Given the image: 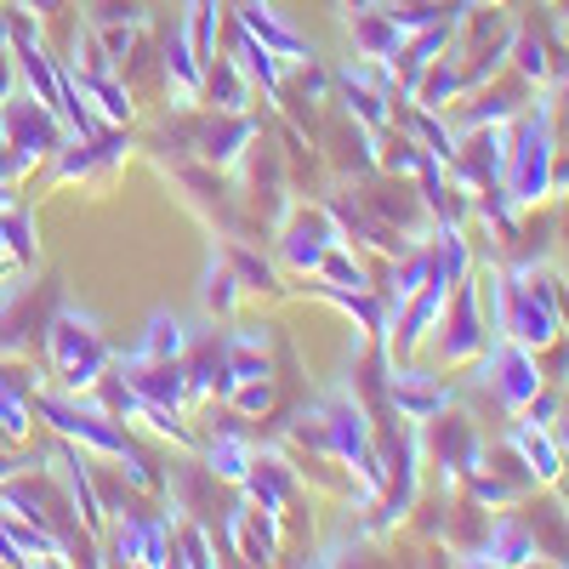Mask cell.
Listing matches in <instances>:
<instances>
[{
	"label": "cell",
	"mask_w": 569,
	"mask_h": 569,
	"mask_svg": "<svg viewBox=\"0 0 569 569\" xmlns=\"http://www.w3.org/2000/svg\"><path fill=\"white\" fill-rule=\"evenodd\" d=\"M29 433H34V388L23 382L18 370L0 365V439L23 445Z\"/></svg>",
	"instance_id": "cell-22"
},
{
	"label": "cell",
	"mask_w": 569,
	"mask_h": 569,
	"mask_svg": "<svg viewBox=\"0 0 569 569\" xmlns=\"http://www.w3.org/2000/svg\"><path fill=\"white\" fill-rule=\"evenodd\" d=\"M7 273H12V262H7V257H0V279H7Z\"/></svg>",
	"instance_id": "cell-38"
},
{
	"label": "cell",
	"mask_w": 569,
	"mask_h": 569,
	"mask_svg": "<svg viewBox=\"0 0 569 569\" xmlns=\"http://www.w3.org/2000/svg\"><path fill=\"white\" fill-rule=\"evenodd\" d=\"M348 34H353V52H359L365 63H388V69H393L399 46H405V29H399V18H393L388 7L353 12V18H348Z\"/></svg>",
	"instance_id": "cell-19"
},
{
	"label": "cell",
	"mask_w": 569,
	"mask_h": 569,
	"mask_svg": "<svg viewBox=\"0 0 569 569\" xmlns=\"http://www.w3.org/2000/svg\"><path fill=\"white\" fill-rule=\"evenodd\" d=\"M114 558L120 563H171V518H137L120 512L114 518Z\"/></svg>",
	"instance_id": "cell-14"
},
{
	"label": "cell",
	"mask_w": 569,
	"mask_h": 569,
	"mask_svg": "<svg viewBox=\"0 0 569 569\" xmlns=\"http://www.w3.org/2000/svg\"><path fill=\"white\" fill-rule=\"evenodd\" d=\"M188 34V46H194V58L211 63L217 58V29H222V0H188V12L177 23Z\"/></svg>",
	"instance_id": "cell-30"
},
{
	"label": "cell",
	"mask_w": 569,
	"mask_h": 569,
	"mask_svg": "<svg viewBox=\"0 0 569 569\" xmlns=\"http://www.w3.org/2000/svg\"><path fill=\"white\" fill-rule=\"evenodd\" d=\"M433 279L450 284V291L461 279H472V246L456 222H433Z\"/></svg>",
	"instance_id": "cell-25"
},
{
	"label": "cell",
	"mask_w": 569,
	"mask_h": 569,
	"mask_svg": "<svg viewBox=\"0 0 569 569\" xmlns=\"http://www.w3.org/2000/svg\"><path fill=\"white\" fill-rule=\"evenodd\" d=\"M445 308H450V284H439V279H427L421 291L399 308V325H393V365H405V359H416V348L439 330V319H445Z\"/></svg>",
	"instance_id": "cell-9"
},
{
	"label": "cell",
	"mask_w": 569,
	"mask_h": 569,
	"mask_svg": "<svg viewBox=\"0 0 569 569\" xmlns=\"http://www.w3.org/2000/svg\"><path fill=\"white\" fill-rule=\"evenodd\" d=\"M421 461H433V467H439L445 490H450V485H461L472 467H485L479 433L467 427V416H450V421L439 427V433H433V445H421Z\"/></svg>",
	"instance_id": "cell-12"
},
{
	"label": "cell",
	"mask_w": 569,
	"mask_h": 569,
	"mask_svg": "<svg viewBox=\"0 0 569 569\" xmlns=\"http://www.w3.org/2000/svg\"><path fill=\"white\" fill-rule=\"evenodd\" d=\"M63 0H23V12H34V18H46V12H58Z\"/></svg>",
	"instance_id": "cell-36"
},
{
	"label": "cell",
	"mask_w": 569,
	"mask_h": 569,
	"mask_svg": "<svg viewBox=\"0 0 569 569\" xmlns=\"http://www.w3.org/2000/svg\"><path fill=\"white\" fill-rule=\"evenodd\" d=\"M485 359V388L496 393L501 410H525L541 388H547V376H541V353L525 348V342H512V337H496V348L479 353Z\"/></svg>",
	"instance_id": "cell-6"
},
{
	"label": "cell",
	"mask_w": 569,
	"mask_h": 569,
	"mask_svg": "<svg viewBox=\"0 0 569 569\" xmlns=\"http://www.w3.org/2000/svg\"><path fill=\"white\" fill-rule=\"evenodd\" d=\"M206 98L217 114H251V80L233 69V58H211L206 63Z\"/></svg>",
	"instance_id": "cell-26"
},
{
	"label": "cell",
	"mask_w": 569,
	"mask_h": 569,
	"mask_svg": "<svg viewBox=\"0 0 569 569\" xmlns=\"http://www.w3.org/2000/svg\"><path fill=\"white\" fill-rule=\"evenodd\" d=\"M188 353V330L177 313H154L149 330H142V342L120 359V365H149V359H182Z\"/></svg>",
	"instance_id": "cell-28"
},
{
	"label": "cell",
	"mask_w": 569,
	"mask_h": 569,
	"mask_svg": "<svg viewBox=\"0 0 569 569\" xmlns=\"http://www.w3.org/2000/svg\"><path fill=\"white\" fill-rule=\"evenodd\" d=\"M512 450H518V461H525V479L530 485H558L563 479V450H558V439H552V427H541V421H530V416H518V427H512Z\"/></svg>",
	"instance_id": "cell-17"
},
{
	"label": "cell",
	"mask_w": 569,
	"mask_h": 569,
	"mask_svg": "<svg viewBox=\"0 0 569 569\" xmlns=\"http://www.w3.org/2000/svg\"><path fill=\"white\" fill-rule=\"evenodd\" d=\"M46 359H52L58 382H63L69 393H91V388L109 376L114 348L103 342V330H98V319H91V313L63 308L52 325H46Z\"/></svg>",
	"instance_id": "cell-3"
},
{
	"label": "cell",
	"mask_w": 569,
	"mask_h": 569,
	"mask_svg": "<svg viewBox=\"0 0 569 569\" xmlns=\"http://www.w3.org/2000/svg\"><path fill=\"white\" fill-rule=\"evenodd\" d=\"M233 69H240V74H246L251 86H262V98H273V103L284 98V63H279V58L268 52L262 40H251L246 29L233 34Z\"/></svg>",
	"instance_id": "cell-23"
},
{
	"label": "cell",
	"mask_w": 569,
	"mask_h": 569,
	"mask_svg": "<svg viewBox=\"0 0 569 569\" xmlns=\"http://www.w3.org/2000/svg\"><path fill=\"white\" fill-rule=\"evenodd\" d=\"M461 563H536V536H530V518L501 512L496 525L485 530V541L461 552Z\"/></svg>",
	"instance_id": "cell-16"
},
{
	"label": "cell",
	"mask_w": 569,
	"mask_h": 569,
	"mask_svg": "<svg viewBox=\"0 0 569 569\" xmlns=\"http://www.w3.org/2000/svg\"><path fill=\"white\" fill-rule=\"evenodd\" d=\"M34 416H46L69 445H80V450H91V456L120 461V456L131 450V439L120 433V421H114L109 410H98V405H86V393H80V399H69V393H34Z\"/></svg>",
	"instance_id": "cell-4"
},
{
	"label": "cell",
	"mask_w": 569,
	"mask_h": 569,
	"mask_svg": "<svg viewBox=\"0 0 569 569\" xmlns=\"http://www.w3.org/2000/svg\"><path fill=\"white\" fill-rule=\"evenodd\" d=\"M490 7H507V0H490Z\"/></svg>",
	"instance_id": "cell-40"
},
{
	"label": "cell",
	"mask_w": 569,
	"mask_h": 569,
	"mask_svg": "<svg viewBox=\"0 0 569 569\" xmlns=\"http://www.w3.org/2000/svg\"><path fill=\"white\" fill-rule=\"evenodd\" d=\"M552 194H569V149L552 154Z\"/></svg>",
	"instance_id": "cell-35"
},
{
	"label": "cell",
	"mask_w": 569,
	"mask_h": 569,
	"mask_svg": "<svg viewBox=\"0 0 569 569\" xmlns=\"http://www.w3.org/2000/svg\"><path fill=\"white\" fill-rule=\"evenodd\" d=\"M291 439L308 445V456H325V461H342V467H359L376 439H370V416L359 399L348 393H325L319 405H308L297 421H291Z\"/></svg>",
	"instance_id": "cell-2"
},
{
	"label": "cell",
	"mask_w": 569,
	"mask_h": 569,
	"mask_svg": "<svg viewBox=\"0 0 569 569\" xmlns=\"http://www.w3.org/2000/svg\"><path fill=\"white\" fill-rule=\"evenodd\" d=\"M233 23H240L251 40H262L284 69H297V63H308V58H313V46H308L291 23H284V18H273L268 0H246V7H233Z\"/></svg>",
	"instance_id": "cell-13"
},
{
	"label": "cell",
	"mask_w": 569,
	"mask_h": 569,
	"mask_svg": "<svg viewBox=\"0 0 569 569\" xmlns=\"http://www.w3.org/2000/svg\"><path fill=\"white\" fill-rule=\"evenodd\" d=\"M251 461H257V450H251V439L240 433V427H222L217 439H206V472H211V479L240 485Z\"/></svg>",
	"instance_id": "cell-27"
},
{
	"label": "cell",
	"mask_w": 569,
	"mask_h": 569,
	"mask_svg": "<svg viewBox=\"0 0 569 569\" xmlns=\"http://www.w3.org/2000/svg\"><path fill=\"white\" fill-rule=\"evenodd\" d=\"M388 405L399 410V421H410V427H427V421H439L445 416V405H450V388L439 382L433 370H416L410 359H405V370L388 382Z\"/></svg>",
	"instance_id": "cell-10"
},
{
	"label": "cell",
	"mask_w": 569,
	"mask_h": 569,
	"mask_svg": "<svg viewBox=\"0 0 569 569\" xmlns=\"http://www.w3.org/2000/svg\"><path fill=\"white\" fill-rule=\"evenodd\" d=\"M337 7H342V12L353 18V12H370V7H376V0H337Z\"/></svg>",
	"instance_id": "cell-37"
},
{
	"label": "cell",
	"mask_w": 569,
	"mask_h": 569,
	"mask_svg": "<svg viewBox=\"0 0 569 569\" xmlns=\"http://www.w3.org/2000/svg\"><path fill=\"white\" fill-rule=\"evenodd\" d=\"M222 530H228L233 558H246V563H273V558H279V518L262 512V507H251L246 496L228 507Z\"/></svg>",
	"instance_id": "cell-11"
},
{
	"label": "cell",
	"mask_w": 569,
	"mask_h": 569,
	"mask_svg": "<svg viewBox=\"0 0 569 569\" xmlns=\"http://www.w3.org/2000/svg\"><path fill=\"white\" fill-rule=\"evenodd\" d=\"M251 137H257V120H251V114H217V120L194 137V149H200L206 166H233V160L246 154Z\"/></svg>",
	"instance_id": "cell-21"
},
{
	"label": "cell",
	"mask_w": 569,
	"mask_h": 569,
	"mask_svg": "<svg viewBox=\"0 0 569 569\" xmlns=\"http://www.w3.org/2000/svg\"><path fill=\"white\" fill-rule=\"evenodd\" d=\"M337 240H348V233H342V217H330L325 206H308V211H291V217H284V228H279V257L291 262L297 273H313L319 257L337 246Z\"/></svg>",
	"instance_id": "cell-7"
},
{
	"label": "cell",
	"mask_w": 569,
	"mask_h": 569,
	"mask_svg": "<svg viewBox=\"0 0 569 569\" xmlns=\"http://www.w3.org/2000/svg\"><path fill=\"white\" fill-rule=\"evenodd\" d=\"M558 490H563V507H569V485H563V479H558Z\"/></svg>",
	"instance_id": "cell-39"
},
{
	"label": "cell",
	"mask_w": 569,
	"mask_h": 569,
	"mask_svg": "<svg viewBox=\"0 0 569 569\" xmlns=\"http://www.w3.org/2000/svg\"><path fill=\"white\" fill-rule=\"evenodd\" d=\"M120 376L131 382L137 399H149V405H160V410H182V405H188V370H182V359L120 365Z\"/></svg>",
	"instance_id": "cell-18"
},
{
	"label": "cell",
	"mask_w": 569,
	"mask_h": 569,
	"mask_svg": "<svg viewBox=\"0 0 569 569\" xmlns=\"http://www.w3.org/2000/svg\"><path fill=\"white\" fill-rule=\"evenodd\" d=\"M450 325H445V337H439V353H445V365H472L485 348H490V325H485V313H479V291H472V279H461L456 291H450Z\"/></svg>",
	"instance_id": "cell-8"
},
{
	"label": "cell",
	"mask_w": 569,
	"mask_h": 569,
	"mask_svg": "<svg viewBox=\"0 0 569 569\" xmlns=\"http://www.w3.org/2000/svg\"><path fill=\"white\" fill-rule=\"evenodd\" d=\"M228 405H233V416H268L273 410V382L268 376H251V382L228 388Z\"/></svg>",
	"instance_id": "cell-33"
},
{
	"label": "cell",
	"mask_w": 569,
	"mask_h": 569,
	"mask_svg": "<svg viewBox=\"0 0 569 569\" xmlns=\"http://www.w3.org/2000/svg\"><path fill=\"white\" fill-rule=\"evenodd\" d=\"M240 291H246L240 273H233L228 262H211V268H206V284H200V308L217 313V319H228L233 308H240Z\"/></svg>",
	"instance_id": "cell-31"
},
{
	"label": "cell",
	"mask_w": 569,
	"mask_h": 569,
	"mask_svg": "<svg viewBox=\"0 0 569 569\" xmlns=\"http://www.w3.org/2000/svg\"><path fill=\"white\" fill-rule=\"evenodd\" d=\"M228 268L240 273V284H246V291H279V273H273L268 262H257L246 246H233V251H228Z\"/></svg>",
	"instance_id": "cell-34"
},
{
	"label": "cell",
	"mask_w": 569,
	"mask_h": 569,
	"mask_svg": "<svg viewBox=\"0 0 569 569\" xmlns=\"http://www.w3.org/2000/svg\"><path fill=\"white\" fill-rule=\"evenodd\" d=\"M0 142L18 154V166L29 171L34 160H52L63 142H69V126L46 109V103H34L29 91H18V98H7V109H0Z\"/></svg>",
	"instance_id": "cell-5"
},
{
	"label": "cell",
	"mask_w": 569,
	"mask_h": 569,
	"mask_svg": "<svg viewBox=\"0 0 569 569\" xmlns=\"http://www.w3.org/2000/svg\"><path fill=\"white\" fill-rule=\"evenodd\" d=\"M166 91L177 109H194L206 98V63L194 58V46H188L182 29H171V40H166Z\"/></svg>",
	"instance_id": "cell-20"
},
{
	"label": "cell",
	"mask_w": 569,
	"mask_h": 569,
	"mask_svg": "<svg viewBox=\"0 0 569 569\" xmlns=\"http://www.w3.org/2000/svg\"><path fill=\"white\" fill-rule=\"evenodd\" d=\"M427 279H433V251H427V246H405L399 257H393V284H388V313H399L416 291H421V284Z\"/></svg>",
	"instance_id": "cell-29"
},
{
	"label": "cell",
	"mask_w": 569,
	"mask_h": 569,
	"mask_svg": "<svg viewBox=\"0 0 569 569\" xmlns=\"http://www.w3.org/2000/svg\"><path fill=\"white\" fill-rule=\"evenodd\" d=\"M507 58H512V69L525 74L530 86H547V80L558 74V63L547 58V40H541V34H512V52H507Z\"/></svg>",
	"instance_id": "cell-32"
},
{
	"label": "cell",
	"mask_w": 569,
	"mask_h": 569,
	"mask_svg": "<svg viewBox=\"0 0 569 569\" xmlns=\"http://www.w3.org/2000/svg\"><path fill=\"white\" fill-rule=\"evenodd\" d=\"M63 485H69V501H74V512L86 518V530H91V536H103V525H109V507H103L98 485H91V461H86V456L63 450Z\"/></svg>",
	"instance_id": "cell-24"
},
{
	"label": "cell",
	"mask_w": 569,
	"mask_h": 569,
	"mask_svg": "<svg viewBox=\"0 0 569 569\" xmlns=\"http://www.w3.org/2000/svg\"><path fill=\"white\" fill-rule=\"evenodd\" d=\"M297 467L291 461H279V456H257L251 467H246V479H240V496L251 501V507H262V512H273V518H284V507H291V496H297Z\"/></svg>",
	"instance_id": "cell-15"
},
{
	"label": "cell",
	"mask_w": 569,
	"mask_h": 569,
	"mask_svg": "<svg viewBox=\"0 0 569 569\" xmlns=\"http://www.w3.org/2000/svg\"><path fill=\"white\" fill-rule=\"evenodd\" d=\"M552 154H558L552 98L536 103V109H518L512 114V131H507V160H501V188L512 194L518 211L552 200Z\"/></svg>",
	"instance_id": "cell-1"
}]
</instances>
